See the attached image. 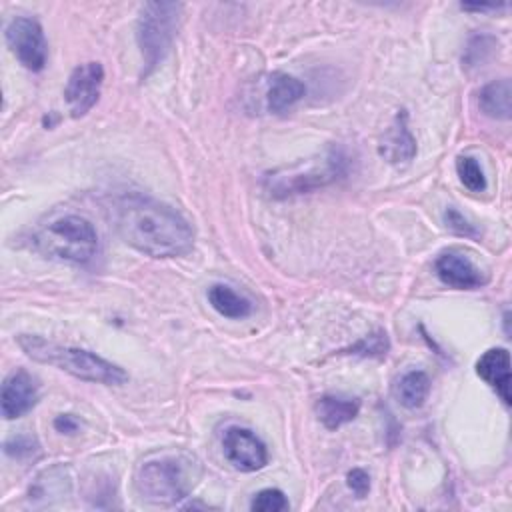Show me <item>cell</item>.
<instances>
[{
  "mask_svg": "<svg viewBox=\"0 0 512 512\" xmlns=\"http://www.w3.org/2000/svg\"><path fill=\"white\" fill-rule=\"evenodd\" d=\"M348 488L356 494V498H364L370 490V476L362 468H354L346 474Z\"/></svg>",
  "mask_w": 512,
  "mask_h": 512,
  "instance_id": "cb8c5ba5",
  "label": "cell"
},
{
  "mask_svg": "<svg viewBox=\"0 0 512 512\" xmlns=\"http://www.w3.org/2000/svg\"><path fill=\"white\" fill-rule=\"evenodd\" d=\"M202 476L200 462L188 454H168L144 462L134 478L136 492L150 504L170 506L184 500Z\"/></svg>",
  "mask_w": 512,
  "mask_h": 512,
  "instance_id": "3957f363",
  "label": "cell"
},
{
  "mask_svg": "<svg viewBox=\"0 0 512 512\" xmlns=\"http://www.w3.org/2000/svg\"><path fill=\"white\" fill-rule=\"evenodd\" d=\"M390 350L388 334L384 330H376L364 338H360L356 344L342 350V354H354L364 358H384Z\"/></svg>",
  "mask_w": 512,
  "mask_h": 512,
  "instance_id": "d6986e66",
  "label": "cell"
},
{
  "mask_svg": "<svg viewBox=\"0 0 512 512\" xmlns=\"http://www.w3.org/2000/svg\"><path fill=\"white\" fill-rule=\"evenodd\" d=\"M380 156L392 166H406L416 156V140L408 128V114L400 110L378 144Z\"/></svg>",
  "mask_w": 512,
  "mask_h": 512,
  "instance_id": "7c38bea8",
  "label": "cell"
},
{
  "mask_svg": "<svg viewBox=\"0 0 512 512\" xmlns=\"http://www.w3.org/2000/svg\"><path fill=\"white\" fill-rule=\"evenodd\" d=\"M316 416L328 430H338L340 426L352 422L360 412V402L356 398L342 396H322L316 402Z\"/></svg>",
  "mask_w": 512,
  "mask_h": 512,
  "instance_id": "2e32d148",
  "label": "cell"
},
{
  "mask_svg": "<svg viewBox=\"0 0 512 512\" xmlns=\"http://www.w3.org/2000/svg\"><path fill=\"white\" fill-rule=\"evenodd\" d=\"M250 508L256 510V512H282V510H288L290 504H288V498L284 496L282 490L264 488V490L254 494V498L250 502Z\"/></svg>",
  "mask_w": 512,
  "mask_h": 512,
  "instance_id": "44dd1931",
  "label": "cell"
},
{
  "mask_svg": "<svg viewBox=\"0 0 512 512\" xmlns=\"http://www.w3.org/2000/svg\"><path fill=\"white\" fill-rule=\"evenodd\" d=\"M102 82H104V68L100 62H94V60L84 62L70 72L68 82L64 86V100L74 118L84 116L96 106L100 98Z\"/></svg>",
  "mask_w": 512,
  "mask_h": 512,
  "instance_id": "ba28073f",
  "label": "cell"
},
{
  "mask_svg": "<svg viewBox=\"0 0 512 512\" xmlns=\"http://www.w3.org/2000/svg\"><path fill=\"white\" fill-rule=\"evenodd\" d=\"M428 392H430V378L422 370H410L402 374L394 384L396 400L408 410L420 408L426 402Z\"/></svg>",
  "mask_w": 512,
  "mask_h": 512,
  "instance_id": "ac0fdd59",
  "label": "cell"
},
{
  "mask_svg": "<svg viewBox=\"0 0 512 512\" xmlns=\"http://www.w3.org/2000/svg\"><path fill=\"white\" fill-rule=\"evenodd\" d=\"M38 442L34 436L28 434H16L4 442V452L12 458H30L34 452H38Z\"/></svg>",
  "mask_w": 512,
  "mask_h": 512,
  "instance_id": "7402d4cb",
  "label": "cell"
},
{
  "mask_svg": "<svg viewBox=\"0 0 512 512\" xmlns=\"http://www.w3.org/2000/svg\"><path fill=\"white\" fill-rule=\"evenodd\" d=\"M30 244L46 258L86 264L98 252V232L90 220L78 214H64L40 226Z\"/></svg>",
  "mask_w": 512,
  "mask_h": 512,
  "instance_id": "277c9868",
  "label": "cell"
},
{
  "mask_svg": "<svg viewBox=\"0 0 512 512\" xmlns=\"http://www.w3.org/2000/svg\"><path fill=\"white\" fill-rule=\"evenodd\" d=\"M478 106L482 114L494 120H510L512 116V86L508 78L488 82L478 92Z\"/></svg>",
  "mask_w": 512,
  "mask_h": 512,
  "instance_id": "9a60e30c",
  "label": "cell"
},
{
  "mask_svg": "<svg viewBox=\"0 0 512 512\" xmlns=\"http://www.w3.org/2000/svg\"><path fill=\"white\" fill-rule=\"evenodd\" d=\"M208 302L224 318L242 320L252 314V302L226 284H212L208 288Z\"/></svg>",
  "mask_w": 512,
  "mask_h": 512,
  "instance_id": "e0dca14e",
  "label": "cell"
},
{
  "mask_svg": "<svg viewBox=\"0 0 512 512\" xmlns=\"http://www.w3.org/2000/svg\"><path fill=\"white\" fill-rule=\"evenodd\" d=\"M306 94V86L286 74V72H272L266 76V86H264V100H266V110L272 114H280L288 108H292L298 100H302Z\"/></svg>",
  "mask_w": 512,
  "mask_h": 512,
  "instance_id": "5bb4252c",
  "label": "cell"
},
{
  "mask_svg": "<svg viewBox=\"0 0 512 512\" xmlns=\"http://www.w3.org/2000/svg\"><path fill=\"white\" fill-rule=\"evenodd\" d=\"M346 172V156L332 148L322 158L304 160L290 168H280L264 176V188L272 198H290L298 194L314 192L332 184Z\"/></svg>",
  "mask_w": 512,
  "mask_h": 512,
  "instance_id": "5b68a950",
  "label": "cell"
},
{
  "mask_svg": "<svg viewBox=\"0 0 512 512\" xmlns=\"http://www.w3.org/2000/svg\"><path fill=\"white\" fill-rule=\"evenodd\" d=\"M16 344L34 362L54 366L78 380L106 386H120L128 380V374L118 364L84 348L58 344L36 334H20L16 336Z\"/></svg>",
  "mask_w": 512,
  "mask_h": 512,
  "instance_id": "7a4b0ae2",
  "label": "cell"
},
{
  "mask_svg": "<svg viewBox=\"0 0 512 512\" xmlns=\"http://www.w3.org/2000/svg\"><path fill=\"white\" fill-rule=\"evenodd\" d=\"M182 4L178 2H146L136 22V40L144 58L142 76L146 78L168 54L180 24Z\"/></svg>",
  "mask_w": 512,
  "mask_h": 512,
  "instance_id": "8992f818",
  "label": "cell"
},
{
  "mask_svg": "<svg viewBox=\"0 0 512 512\" xmlns=\"http://www.w3.org/2000/svg\"><path fill=\"white\" fill-rule=\"evenodd\" d=\"M506 4H460L462 10H468V12H488V10H500L504 8Z\"/></svg>",
  "mask_w": 512,
  "mask_h": 512,
  "instance_id": "484cf974",
  "label": "cell"
},
{
  "mask_svg": "<svg viewBox=\"0 0 512 512\" xmlns=\"http://www.w3.org/2000/svg\"><path fill=\"white\" fill-rule=\"evenodd\" d=\"M116 230L134 250L150 258H178L194 248V228L172 206L126 194L116 202Z\"/></svg>",
  "mask_w": 512,
  "mask_h": 512,
  "instance_id": "6da1fadb",
  "label": "cell"
},
{
  "mask_svg": "<svg viewBox=\"0 0 512 512\" xmlns=\"http://www.w3.org/2000/svg\"><path fill=\"white\" fill-rule=\"evenodd\" d=\"M476 374L496 392V396L510 406V354L506 348H488L476 360Z\"/></svg>",
  "mask_w": 512,
  "mask_h": 512,
  "instance_id": "4fadbf2b",
  "label": "cell"
},
{
  "mask_svg": "<svg viewBox=\"0 0 512 512\" xmlns=\"http://www.w3.org/2000/svg\"><path fill=\"white\" fill-rule=\"evenodd\" d=\"M78 420L72 416V414H60L54 418V428L60 432V434H74L78 430Z\"/></svg>",
  "mask_w": 512,
  "mask_h": 512,
  "instance_id": "d4e9b609",
  "label": "cell"
},
{
  "mask_svg": "<svg viewBox=\"0 0 512 512\" xmlns=\"http://www.w3.org/2000/svg\"><path fill=\"white\" fill-rule=\"evenodd\" d=\"M444 224H446L448 230H452L460 236H470V238L478 236V230L474 228V224H470L456 208H448L444 212Z\"/></svg>",
  "mask_w": 512,
  "mask_h": 512,
  "instance_id": "603a6c76",
  "label": "cell"
},
{
  "mask_svg": "<svg viewBox=\"0 0 512 512\" xmlns=\"http://www.w3.org/2000/svg\"><path fill=\"white\" fill-rule=\"evenodd\" d=\"M226 460L240 472H256L268 464L266 444L248 428L230 426L222 436Z\"/></svg>",
  "mask_w": 512,
  "mask_h": 512,
  "instance_id": "9c48e42d",
  "label": "cell"
},
{
  "mask_svg": "<svg viewBox=\"0 0 512 512\" xmlns=\"http://www.w3.org/2000/svg\"><path fill=\"white\" fill-rule=\"evenodd\" d=\"M436 276L450 288L456 290H476L488 282V276L464 254L444 252L434 262Z\"/></svg>",
  "mask_w": 512,
  "mask_h": 512,
  "instance_id": "8fae6325",
  "label": "cell"
},
{
  "mask_svg": "<svg viewBox=\"0 0 512 512\" xmlns=\"http://www.w3.org/2000/svg\"><path fill=\"white\" fill-rule=\"evenodd\" d=\"M4 38L10 52L18 58V62L26 70L30 72L44 70L48 60V44L38 20L28 16L12 18L4 30Z\"/></svg>",
  "mask_w": 512,
  "mask_h": 512,
  "instance_id": "52a82bcc",
  "label": "cell"
},
{
  "mask_svg": "<svg viewBox=\"0 0 512 512\" xmlns=\"http://www.w3.org/2000/svg\"><path fill=\"white\" fill-rule=\"evenodd\" d=\"M38 400V384L36 378L24 368L12 370L0 390V412L6 420H14L24 416L34 408Z\"/></svg>",
  "mask_w": 512,
  "mask_h": 512,
  "instance_id": "30bf717a",
  "label": "cell"
},
{
  "mask_svg": "<svg viewBox=\"0 0 512 512\" xmlns=\"http://www.w3.org/2000/svg\"><path fill=\"white\" fill-rule=\"evenodd\" d=\"M456 174L464 188L470 192H484L486 190V176L480 162L472 156H458L456 158Z\"/></svg>",
  "mask_w": 512,
  "mask_h": 512,
  "instance_id": "ffe728a7",
  "label": "cell"
}]
</instances>
